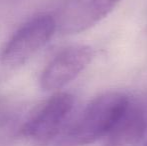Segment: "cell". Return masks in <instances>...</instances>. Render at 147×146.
<instances>
[{
	"label": "cell",
	"mask_w": 147,
	"mask_h": 146,
	"mask_svg": "<svg viewBox=\"0 0 147 146\" xmlns=\"http://www.w3.org/2000/svg\"><path fill=\"white\" fill-rule=\"evenodd\" d=\"M126 94L109 91L95 97L65 129L54 146H85L105 138L130 105Z\"/></svg>",
	"instance_id": "1"
},
{
	"label": "cell",
	"mask_w": 147,
	"mask_h": 146,
	"mask_svg": "<svg viewBox=\"0 0 147 146\" xmlns=\"http://www.w3.org/2000/svg\"><path fill=\"white\" fill-rule=\"evenodd\" d=\"M74 107V97L58 92L47 99L21 125L19 134L34 146H47L58 137Z\"/></svg>",
	"instance_id": "2"
},
{
	"label": "cell",
	"mask_w": 147,
	"mask_h": 146,
	"mask_svg": "<svg viewBox=\"0 0 147 146\" xmlns=\"http://www.w3.org/2000/svg\"><path fill=\"white\" fill-rule=\"evenodd\" d=\"M56 29V19L48 14L28 20L1 49L0 66L12 70L23 65L50 40Z\"/></svg>",
	"instance_id": "3"
},
{
	"label": "cell",
	"mask_w": 147,
	"mask_h": 146,
	"mask_svg": "<svg viewBox=\"0 0 147 146\" xmlns=\"http://www.w3.org/2000/svg\"><path fill=\"white\" fill-rule=\"evenodd\" d=\"M95 57L89 45L77 44L66 47L53 57L40 76V86L45 91H54L74 80Z\"/></svg>",
	"instance_id": "4"
},
{
	"label": "cell",
	"mask_w": 147,
	"mask_h": 146,
	"mask_svg": "<svg viewBox=\"0 0 147 146\" xmlns=\"http://www.w3.org/2000/svg\"><path fill=\"white\" fill-rule=\"evenodd\" d=\"M121 0H67L57 15L62 34H77L95 26L109 15Z\"/></svg>",
	"instance_id": "5"
},
{
	"label": "cell",
	"mask_w": 147,
	"mask_h": 146,
	"mask_svg": "<svg viewBox=\"0 0 147 146\" xmlns=\"http://www.w3.org/2000/svg\"><path fill=\"white\" fill-rule=\"evenodd\" d=\"M147 128L145 112L136 104L130 103L114 128L105 137L103 146H138Z\"/></svg>",
	"instance_id": "6"
},
{
	"label": "cell",
	"mask_w": 147,
	"mask_h": 146,
	"mask_svg": "<svg viewBox=\"0 0 147 146\" xmlns=\"http://www.w3.org/2000/svg\"><path fill=\"white\" fill-rule=\"evenodd\" d=\"M18 116V106L7 98L0 97V135L13 127L17 122Z\"/></svg>",
	"instance_id": "7"
},
{
	"label": "cell",
	"mask_w": 147,
	"mask_h": 146,
	"mask_svg": "<svg viewBox=\"0 0 147 146\" xmlns=\"http://www.w3.org/2000/svg\"><path fill=\"white\" fill-rule=\"evenodd\" d=\"M145 146H147V142H146V144H145Z\"/></svg>",
	"instance_id": "8"
},
{
	"label": "cell",
	"mask_w": 147,
	"mask_h": 146,
	"mask_svg": "<svg viewBox=\"0 0 147 146\" xmlns=\"http://www.w3.org/2000/svg\"><path fill=\"white\" fill-rule=\"evenodd\" d=\"M146 32H147V27H146Z\"/></svg>",
	"instance_id": "9"
}]
</instances>
